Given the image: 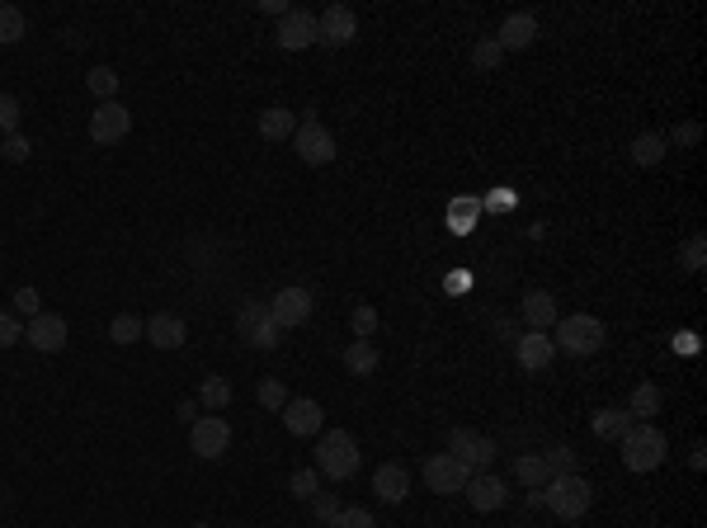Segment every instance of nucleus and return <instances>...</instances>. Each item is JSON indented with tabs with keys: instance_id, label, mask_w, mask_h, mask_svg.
<instances>
[{
	"instance_id": "1",
	"label": "nucleus",
	"mask_w": 707,
	"mask_h": 528,
	"mask_svg": "<svg viewBox=\"0 0 707 528\" xmlns=\"http://www.w3.org/2000/svg\"><path fill=\"white\" fill-rule=\"evenodd\" d=\"M316 472L330 481H349L359 472V444L345 429H321V444H316Z\"/></svg>"
},
{
	"instance_id": "2",
	"label": "nucleus",
	"mask_w": 707,
	"mask_h": 528,
	"mask_svg": "<svg viewBox=\"0 0 707 528\" xmlns=\"http://www.w3.org/2000/svg\"><path fill=\"white\" fill-rule=\"evenodd\" d=\"M618 444H623V467H627V472H656L660 462H665V453H670V439H665L656 425H646V420L627 429Z\"/></svg>"
},
{
	"instance_id": "3",
	"label": "nucleus",
	"mask_w": 707,
	"mask_h": 528,
	"mask_svg": "<svg viewBox=\"0 0 707 528\" xmlns=\"http://www.w3.org/2000/svg\"><path fill=\"white\" fill-rule=\"evenodd\" d=\"M543 500L557 519H585L590 505H594V486L580 477V472H571V477H552L547 481V491H543Z\"/></svg>"
},
{
	"instance_id": "4",
	"label": "nucleus",
	"mask_w": 707,
	"mask_h": 528,
	"mask_svg": "<svg viewBox=\"0 0 707 528\" xmlns=\"http://www.w3.org/2000/svg\"><path fill=\"white\" fill-rule=\"evenodd\" d=\"M604 321L599 316H590V312H576V316H557V340L552 345H561L566 354H599L604 349Z\"/></svg>"
},
{
	"instance_id": "5",
	"label": "nucleus",
	"mask_w": 707,
	"mask_h": 528,
	"mask_svg": "<svg viewBox=\"0 0 707 528\" xmlns=\"http://www.w3.org/2000/svg\"><path fill=\"white\" fill-rule=\"evenodd\" d=\"M293 151H297V161L302 165H330L340 147H335V132H330L326 123L307 118V123L293 132Z\"/></svg>"
},
{
	"instance_id": "6",
	"label": "nucleus",
	"mask_w": 707,
	"mask_h": 528,
	"mask_svg": "<svg viewBox=\"0 0 707 528\" xmlns=\"http://www.w3.org/2000/svg\"><path fill=\"white\" fill-rule=\"evenodd\" d=\"M448 453H453L467 472H491V462H495V444L486 434H477V429H453V434H448Z\"/></svg>"
},
{
	"instance_id": "7",
	"label": "nucleus",
	"mask_w": 707,
	"mask_h": 528,
	"mask_svg": "<svg viewBox=\"0 0 707 528\" xmlns=\"http://www.w3.org/2000/svg\"><path fill=\"white\" fill-rule=\"evenodd\" d=\"M274 43H279L283 52H307L316 43V15H312V10H297V5H288V10L279 15Z\"/></svg>"
},
{
	"instance_id": "8",
	"label": "nucleus",
	"mask_w": 707,
	"mask_h": 528,
	"mask_svg": "<svg viewBox=\"0 0 707 528\" xmlns=\"http://www.w3.org/2000/svg\"><path fill=\"white\" fill-rule=\"evenodd\" d=\"M128 132H132V114L118 104V99L99 104L95 114H90V142H95V147H118Z\"/></svg>"
},
{
	"instance_id": "9",
	"label": "nucleus",
	"mask_w": 707,
	"mask_h": 528,
	"mask_svg": "<svg viewBox=\"0 0 707 528\" xmlns=\"http://www.w3.org/2000/svg\"><path fill=\"white\" fill-rule=\"evenodd\" d=\"M359 38V15L349 10V5H326L321 15H316V43H326V48H345Z\"/></svg>"
},
{
	"instance_id": "10",
	"label": "nucleus",
	"mask_w": 707,
	"mask_h": 528,
	"mask_svg": "<svg viewBox=\"0 0 707 528\" xmlns=\"http://www.w3.org/2000/svg\"><path fill=\"white\" fill-rule=\"evenodd\" d=\"M189 444H194L198 458H222L231 448V425L222 420V415H198L194 425H189Z\"/></svg>"
},
{
	"instance_id": "11",
	"label": "nucleus",
	"mask_w": 707,
	"mask_h": 528,
	"mask_svg": "<svg viewBox=\"0 0 707 528\" xmlns=\"http://www.w3.org/2000/svg\"><path fill=\"white\" fill-rule=\"evenodd\" d=\"M420 477H425V486L434 495H453V491H462L467 486V467H462L453 453H434V458H425V467H420Z\"/></svg>"
},
{
	"instance_id": "12",
	"label": "nucleus",
	"mask_w": 707,
	"mask_h": 528,
	"mask_svg": "<svg viewBox=\"0 0 707 528\" xmlns=\"http://www.w3.org/2000/svg\"><path fill=\"white\" fill-rule=\"evenodd\" d=\"M462 495H467V505L481 514H491V510H505L510 505V486L495 477V472H472L467 477V486H462Z\"/></svg>"
},
{
	"instance_id": "13",
	"label": "nucleus",
	"mask_w": 707,
	"mask_h": 528,
	"mask_svg": "<svg viewBox=\"0 0 707 528\" xmlns=\"http://www.w3.org/2000/svg\"><path fill=\"white\" fill-rule=\"evenodd\" d=\"M307 316H312V293H307V288H279L274 302H269V321L279 330L302 326Z\"/></svg>"
},
{
	"instance_id": "14",
	"label": "nucleus",
	"mask_w": 707,
	"mask_h": 528,
	"mask_svg": "<svg viewBox=\"0 0 707 528\" xmlns=\"http://www.w3.org/2000/svg\"><path fill=\"white\" fill-rule=\"evenodd\" d=\"M283 425H288V434H297V439H312V434L326 429V411H321V401H312V396H288Z\"/></svg>"
},
{
	"instance_id": "15",
	"label": "nucleus",
	"mask_w": 707,
	"mask_h": 528,
	"mask_svg": "<svg viewBox=\"0 0 707 528\" xmlns=\"http://www.w3.org/2000/svg\"><path fill=\"white\" fill-rule=\"evenodd\" d=\"M236 330H241L255 349H274V345H279V326L269 321V307H264V302H246V307L236 312Z\"/></svg>"
},
{
	"instance_id": "16",
	"label": "nucleus",
	"mask_w": 707,
	"mask_h": 528,
	"mask_svg": "<svg viewBox=\"0 0 707 528\" xmlns=\"http://www.w3.org/2000/svg\"><path fill=\"white\" fill-rule=\"evenodd\" d=\"M514 359H519V368H528V373H543V368H552V359H557V345H552L547 330H524V335L514 340Z\"/></svg>"
},
{
	"instance_id": "17",
	"label": "nucleus",
	"mask_w": 707,
	"mask_h": 528,
	"mask_svg": "<svg viewBox=\"0 0 707 528\" xmlns=\"http://www.w3.org/2000/svg\"><path fill=\"white\" fill-rule=\"evenodd\" d=\"M24 340H29L38 354H57V349L66 345V316H57V312H38L24 326Z\"/></svg>"
},
{
	"instance_id": "18",
	"label": "nucleus",
	"mask_w": 707,
	"mask_h": 528,
	"mask_svg": "<svg viewBox=\"0 0 707 528\" xmlns=\"http://www.w3.org/2000/svg\"><path fill=\"white\" fill-rule=\"evenodd\" d=\"M533 38H538V19L524 15V10L505 15V24H500V33H495L500 52H524V48H533Z\"/></svg>"
},
{
	"instance_id": "19",
	"label": "nucleus",
	"mask_w": 707,
	"mask_h": 528,
	"mask_svg": "<svg viewBox=\"0 0 707 528\" xmlns=\"http://www.w3.org/2000/svg\"><path fill=\"white\" fill-rule=\"evenodd\" d=\"M373 491H378L382 505H401L411 495V472L401 462H382L378 472H373Z\"/></svg>"
},
{
	"instance_id": "20",
	"label": "nucleus",
	"mask_w": 707,
	"mask_h": 528,
	"mask_svg": "<svg viewBox=\"0 0 707 528\" xmlns=\"http://www.w3.org/2000/svg\"><path fill=\"white\" fill-rule=\"evenodd\" d=\"M142 340H151L156 349H180L184 340H189V326H184V316H175V312H156L147 321V335Z\"/></svg>"
},
{
	"instance_id": "21",
	"label": "nucleus",
	"mask_w": 707,
	"mask_h": 528,
	"mask_svg": "<svg viewBox=\"0 0 707 528\" xmlns=\"http://www.w3.org/2000/svg\"><path fill=\"white\" fill-rule=\"evenodd\" d=\"M519 312H524L528 330H547V326H557V297L543 293V288H528Z\"/></svg>"
},
{
	"instance_id": "22",
	"label": "nucleus",
	"mask_w": 707,
	"mask_h": 528,
	"mask_svg": "<svg viewBox=\"0 0 707 528\" xmlns=\"http://www.w3.org/2000/svg\"><path fill=\"white\" fill-rule=\"evenodd\" d=\"M293 132H297L293 109H279V104H274V109H264V114H260V137H264V142H288Z\"/></svg>"
},
{
	"instance_id": "23",
	"label": "nucleus",
	"mask_w": 707,
	"mask_h": 528,
	"mask_svg": "<svg viewBox=\"0 0 707 528\" xmlns=\"http://www.w3.org/2000/svg\"><path fill=\"white\" fill-rule=\"evenodd\" d=\"M345 368L354 378H368V373H378V345L373 340H354L345 349Z\"/></svg>"
},
{
	"instance_id": "24",
	"label": "nucleus",
	"mask_w": 707,
	"mask_h": 528,
	"mask_svg": "<svg viewBox=\"0 0 707 528\" xmlns=\"http://www.w3.org/2000/svg\"><path fill=\"white\" fill-rule=\"evenodd\" d=\"M142 335H147V321L137 312H118L114 321H109V340H114V345H137Z\"/></svg>"
},
{
	"instance_id": "25",
	"label": "nucleus",
	"mask_w": 707,
	"mask_h": 528,
	"mask_svg": "<svg viewBox=\"0 0 707 528\" xmlns=\"http://www.w3.org/2000/svg\"><path fill=\"white\" fill-rule=\"evenodd\" d=\"M632 425H637L632 411H599L594 415V434H599V439H623Z\"/></svg>"
},
{
	"instance_id": "26",
	"label": "nucleus",
	"mask_w": 707,
	"mask_h": 528,
	"mask_svg": "<svg viewBox=\"0 0 707 528\" xmlns=\"http://www.w3.org/2000/svg\"><path fill=\"white\" fill-rule=\"evenodd\" d=\"M632 161H637V165H660V161H665V137H660V132H642V137L632 142Z\"/></svg>"
},
{
	"instance_id": "27",
	"label": "nucleus",
	"mask_w": 707,
	"mask_h": 528,
	"mask_svg": "<svg viewBox=\"0 0 707 528\" xmlns=\"http://www.w3.org/2000/svg\"><path fill=\"white\" fill-rule=\"evenodd\" d=\"M679 264H684L689 274H703V269H707V236H703V231H693L689 241L679 246Z\"/></svg>"
},
{
	"instance_id": "28",
	"label": "nucleus",
	"mask_w": 707,
	"mask_h": 528,
	"mask_svg": "<svg viewBox=\"0 0 707 528\" xmlns=\"http://www.w3.org/2000/svg\"><path fill=\"white\" fill-rule=\"evenodd\" d=\"M514 477L524 481L528 491L547 486V467H543V458H533V453H519V458H514Z\"/></svg>"
},
{
	"instance_id": "29",
	"label": "nucleus",
	"mask_w": 707,
	"mask_h": 528,
	"mask_svg": "<svg viewBox=\"0 0 707 528\" xmlns=\"http://www.w3.org/2000/svg\"><path fill=\"white\" fill-rule=\"evenodd\" d=\"M227 401H231V382L227 378H203L198 406H208V411H227Z\"/></svg>"
},
{
	"instance_id": "30",
	"label": "nucleus",
	"mask_w": 707,
	"mask_h": 528,
	"mask_svg": "<svg viewBox=\"0 0 707 528\" xmlns=\"http://www.w3.org/2000/svg\"><path fill=\"white\" fill-rule=\"evenodd\" d=\"M19 38H24V10L0 0V43L10 48V43H19Z\"/></svg>"
},
{
	"instance_id": "31",
	"label": "nucleus",
	"mask_w": 707,
	"mask_h": 528,
	"mask_svg": "<svg viewBox=\"0 0 707 528\" xmlns=\"http://www.w3.org/2000/svg\"><path fill=\"white\" fill-rule=\"evenodd\" d=\"M543 467H547V481H552V477H571V472H576V453H571L566 444L547 448V453H543Z\"/></svg>"
},
{
	"instance_id": "32",
	"label": "nucleus",
	"mask_w": 707,
	"mask_h": 528,
	"mask_svg": "<svg viewBox=\"0 0 707 528\" xmlns=\"http://www.w3.org/2000/svg\"><path fill=\"white\" fill-rule=\"evenodd\" d=\"M85 85H90V90H95V95L104 99V104H109V99L118 95V76H114V66H95V71L85 76Z\"/></svg>"
},
{
	"instance_id": "33",
	"label": "nucleus",
	"mask_w": 707,
	"mask_h": 528,
	"mask_svg": "<svg viewBox=\"0 0 707 528\" xmlns=\"http://www.w3.org/2000/svg\"><path fill=\"white\" fill-rule=\"evenodd\" d=\"M500 62H505L500 43H495V38H477V48H472V66H477V71H495Z\"/></svg>"
},
{
	"instance_id": "34",
	"label": "nucleus",
	"mask_w": 707,
	"mask_h": 528,
	"mask_svg": "<svg viewBox=\"0 0 707 528\" xmlns=\"http://www.w3.org/2000/svg\"><path fill=\"white\" fill-rule=\"evenodd\" d=\"M660 411V387L656 382H642L637 392H632V420L637 415H656Z\"/></svg>"
},
{
	"instance_id": "35",
	"label": "nucleus",
	"mask_w": 707,
	"mask_h": 528,
	"mask_svg": "<svg viewBox=\"0 0 707 528\" xmlns=\"http://www.w3.org/2000/svg\"><path fill=\"white\" fill-rule=\"evenodd\" d=\"M260 406L264 411H283V406H288V387H283L279 378H264L260 382Z\"/></svg>"
},
{
	"instance_id": "36",
	"label": "nucleus",
	"mask_w": 707,
	"mask_h": 528,
	"mask_svg": "<svg viewBox=\"0 0 707 528\" xmlns=\"http://www.w3.org/2000/svg\"><path fill=\"white\" fill-rule=\"evenodd\" d=\"M288 486H293V495H297V500H312V495H316V486H321V472H316V467H297Z\"/></svg>"
},
{
	"instance_id": "37",
	"label": "nucleus",
	"mask_w": 707,
	"mask_h": 528,
	"mask_svg": "<svg viewBox=\"0 0 707 528\" xmlns=\"http://www.w3.org/2000/svg\"><path fill=\"white\" fill-rule=\"evenodd\" d=\"M19 118H24L19 99L15 95H0V132H5V137H15V132H19Z\"/></svg>"
},
{
	"instance_id": "38",
	"label": "nucleus",
	"mask_w": 707,
	"mask_h": 528,
	"mask_svg": "<svg viewBox=\"0 0 707 528\" xmlns=\"http://www.w3.org/2000/svg\"><path fill=\"white\" fill-rule=\"evenodd\" d=\"M330 528H378V524H373V514L363 510V505H349V510H340L330 519Z\"/></svg>"
},
{
	"instance_id": "39",
	"label": "nucleus",
	"mask_w": 707,
	"mask_h": 528,
	"mask_svg": "<svg viewBox=\"0 0 707 528\" xmlns=\"http://www.w3.org/2000/svg\"><path fill=\"white\" fill-rule=\"evenodd\" d=\"M481 203H472V198H458L453 208H448V222H453V231H472V217H477Z\"/></svg>"
},
{
	"instance_id": "40",
	"label": "nucleus",
	"mask_w": 707,
	"mask_h": 528,
	"mask_svg": "<svg viewBox=\"0 0 707 528\" xmlns=\"http://www.w3.org/2000/svg\"><path fill=\"white\" fill-rule=\"evenodd\" d=\"M349 326H354V335H359V340H368V335L378 330V307H354Z\"/></svg>"
},
{
	"instance_id": "41",
	"label": "nucleus",
	"mask_w": 707,
	"mask_h": 528,
	"mask_svg": "<svg viewBox=\"0 0 707 528\" xmlns=\"http://www.w3.org/2000/svg\"><path fill=\"white\" fill-rule=\"evenodd\" d=\"M24 340V326H19V316L15 312H0V349H10Z\"/></svg>"
},
{
	"instance_id": "42",
	"label": "nucleus",
	"mask_w": 707,
	"mask_h": 528,
	"mask_svg": "<svg viewBox=\"0 0 707 528\" xmlns=\"http://www.w3.org/2000/svg\"><path fill=\"white\" fill-rule=\"evenodd\" d=\"M38 302H43V297H38V288H19V293H15V316H29V321H33V316L43 312Z\"/></svg>"
},
{
	"instance_id": "43",
	"label": "nucleus",
	"mask_w": 707,
	"mask_h": 528,
	"mask_svg": "<svg viewBox=\"0 0 707 528\" xmlns=\"http://www.w3.org/2000/svg\"><path fill=\"white\" fill-rule=\"evenodd\" d=\"M29 137H19V132H15V137H5V147H0V156H5V161H29Z\"/></svg>"
},
{
	"instance_id": "44",
	"label": "nucleus",
	"mask_w": 707,
	"mask_h": 528,
	"mask_svg": "<svg viewBox=\"0 0 707 528\" xmlns=\"http://www.w3.org/2000/svg\"><path fill=\"white\" fill-rule=\"evenodd\" d=\"M312 510H316V519H321V524H330V519L340 514V500H335V495H321V491H316V495H312Z\"/></svg>"
},
{
	"instance_id": "45",
	"label": "nucleus",
	"mask_w": 707,
	"mask_h": 528,
	"mask_svg": "<svg viewBox=\"0 0 707 528\" xmlns=\"http://www.w3.org/2000/svg\"><path fill=\"white\" fill-rule=\"evenodd\" d=\"M675 142H679V147H698V142H703V123H679Z\"/></svg>"
},
{
	"instance_id": "46",
	"label": "nucleus",
	"mask_w": 707,
	"mask_h": 528,
	"mask_svg": "<svg viewBox=\"0 0 707 528\" xmlns=\"http://www.w3.org/2000/svg\"><path fill=\"white\" fill-rule=\"evenodd\" d=\"M175 415H180L184 425H194V420H198V401H180V411H175Z\"/></svg>"
},
{
	"instance_id": "47",
	"label": "nucleus",
	"mask_w": 707,
	"mask_h": 528,
	"mask_svg": "<svg viewBox=\"0 0 707 528\" xmlns=\"http://www.w3.org/2000/svg\"><path fill=\"white\" fill-rule=\"evenodd\" d=\"M189 528H213V524H189Z\"/></svg>"
},
{
	"instance_id": "48",
	"label": "nucleus",
	"mask_w": 707,
	"mask_h": 528,
	"mask_svg": "<svg viewBox=\"0 0 707 528\" xmlns=\"http://www.w3.org/2000/svg\"><path fill=\"white\" fill-rule=\"evenodd\" d=\"M236 528H241V524H236Z\"/></svg>"
}]
</instances>
